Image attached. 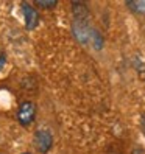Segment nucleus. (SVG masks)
Returning a JSON list of instances; mask_svg holds the SVG:
<instances>
[{"mask_svg": "<svg viewBox=\"0 0 145 154\" xmlns=\"http://www.w3.org/2000/svg\"><path fill=\"white\" fill-rule=\"evenodd\" d=\"M140 128H142V131H143V134H145V115H142V120H140Z\"/></svg>", "mask_w": 145, "mask_h": 154, "instance_id": "0eeeda50", "label": "nucleus"}, {"mask_svg": "<svg viewBox=\"0 0 145 154\" xmlns=\"http://www.w3.org/2000/svg\"><path fill=\"white\" fill-rule=\"evenodd\" d=\"M126 6L134 14H145V0H130L126 2Z\"/></svg>", "mask_w": 145, "mask_h": 154, "instance_id": "20e7f679", "label": "nucleus"}, {"mask_svg": "<svg viewBox=\"0 0 145 154\" xmlns=\"http://www.w3.org/2000/svg\"><path fill=\"white\" fill-rule=\"evenodd\" d=\"M34 143H36V148H38L41 152H47L52 148V134H50V131L39 129L38 132H36Z\"/></svg>", "mask_w": 145, "mask_h": 154, "instance_id": "7ed1b4c3", "label": "nucleus"}, {"mask_svg": "<svg viewBox=\"0 0 145 154\" xmlns=\"http://www.w3.org/2000/svg\"><path fill=\"white\" fill-rule=\"evenodd\" d=\"M25 154H28V152H25Z\"/></svg>", "mask_w": 145, "mask_h": 154, "instance_id": "6e6552de", "label": "nucleus"}, {"mask_svg": "<svg viewBox=\"0 0 145 154\" xmlns=\"http://www.w3.org/2000/svg\"><path fill=\"white\" fill-rule=\"evenodd\" d=\"M5 61H6V58H5V55H3V51L0 50V70L3 69V66H5Z\"/></svg>", "mask_w": 145, "mask_h": 154, "instance_id": "423d86ee", "label": "nucleus"}, {"mask_svg": "<svg viewBox=\"0 0 145 154\" xmlns=\"http://www.w3.org/2000/svg\"><path fill=\"white\" fill-rule=\"evenodd\" d=\"M36 117V106L31 101H24L17 109V120L22 126H30Z\"/></svg>", "mask_w": 145, "mask_h": 154, "instance_id": "f257e3e1", "label": "nucleus"}, {"mask_svg": "<svg viewBox=\"0 0 145 154\" xmlns=\"http://www.w3.org/2000/svg\"><path fill=\"white\" fill-rule=\"evenodd\" d=\"M22 13H24L27 30H34L39 23V14L36 11V8L30 3H22Z\"/></svg>", "mask_w": 145, "mask_h": 154, "instance_id": "f03ea898", "label": "nucleus"}, {"mask_svg": "<svg viewBox=\"0 0 145 154\" xmlns=\"http://www.w3.org/2000/svg\"><path fill=\"white\" fill-rule=\"evenodd\" d=\"M58 2H55V0H49V2H42V0H38L36 2V6H39V8H53V6H56Z\"/></svg>", "mask_w": 145, "mask_h": 154, "instance_id": "39448f33", "label": "nucleus"}]
</instances>
